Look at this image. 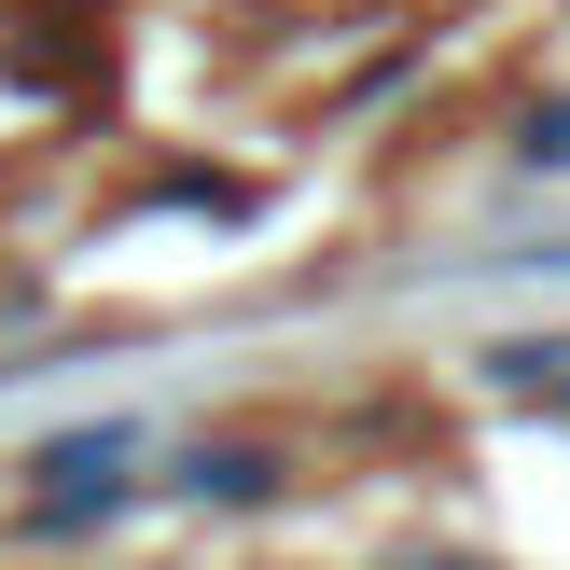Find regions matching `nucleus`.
Returning <instances> with one entry per match:
<instances>
[{
  "mask_svg": "<svg viewBox=\"0 0 570 570\" xmlns=\"http://www.w3.org/2000/svg\"><path fill=\"white\" fill-rule=\"evenodd\" d=\"M529 167H570V98L543 111V126H529Z\"/></svg>",
  "mask_w": 570,
  "mask_h": 570,
  "instance_id": "obj_1",
  "label": "nucleus"
}]
</instances>
